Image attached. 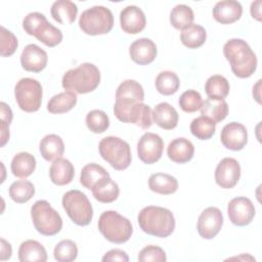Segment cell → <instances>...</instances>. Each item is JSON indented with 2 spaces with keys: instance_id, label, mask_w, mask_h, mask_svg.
<instances>
[{
  "instance_id": "816d5d0a",
  "label": "cell",
  "mask_w": 262,
  "mask_h": 262,
  "mask_svg": "<svg viewBox=\"0 0 262 262\" xmlns=\"http://www.w3.org/2000/svg\"><path fill=\"white\" fill-rule=\"evenodd\" d=\"M232 259H237V260H250V261H255V258H253L252 256H250V255H248V254H243L242 256H239V257H233V258H230V260H232Z\"/></svg>"
},
{
  "instance_id": "44dd1931",
  "label": "cell",
  "mask_w": 262,
  "mask_h": 262,
  "mask_svg": "<svg viewBox=\"0 0 262 262\" xmlns=\"http://www.w3.org/2000/svg\"><path fill=\"white\" fill-rule=\"evenodd\" d=\"M243 6L235 0H223L215 4L213 8V17L220 24H232L241 18Z\"/></svg>"
},
{
  "instance_id": "bcb514c9",
  "label": "cell",
  "mask_w": 262,
  "mask_h": 262,
  "mask_svg": "<svg viewBox=\"0 0 262 262\" xmlns=\"http://www.w3.org/2000/svg\"><path fill=\"white\" fill-rule=\"evenodd\" d=\"M0 110H1V112H0V114H1V121L5 122V123H7L9 125L11 123L12 117H13L11 108L9 107L8 104H6L5 102L2 101V102H0Z\"/></svg>"
},
{
  "instance_id": "603a6c76",
  "label": "cell",
  "mask_w": 262,
  "mask_h": 262,
  "mask_svg": "<svg viewBox=\"0 0 262 262\" xmlns=\"http://www.w3.org/2000/svg\"><path fill=\"white\" fill-rule=\"evenodd\" d=\"M152 121L162 129H174L179 120L177 111L168 102H161L157 104L151 113Z\"/></svg>"
},
{
  "instance_id": "e575fe53",
  "label": "cell",
  "mask_w": 262,
  "mask_h": 262,
  "mask_svg": "<svg viewBox=\"0 0 262 262\" xmlns=\"http://www.w3.org/2000/svg\"><path fill=\"white\" fill-rule=\"evenodd\" d=\"M229 82L221 75H213L206 81L205 91L211 99H224L229 93Z\"/></svg>"
},
{
  "instance_id": "2e32d148",
  "label": "cell",
  "mask_w": 262,
  "mask_h": 262,
  "mask_svg": "<svg viewBox=\"0 0 262 262\" xmlns=\"http://www.w3.org/2000/svg\"><path fill=\"white\" fill-rule=\"evenodd\" d=\"M220 140L227 149L237 151L246 146L248 142V131L243 124L231 122L222 128Z\"/></svg>"
},
{
  "instance_id": "4fadbf2b",
  "label": "cell",
  "mask_w": 262,
  "mask_h": 262,
  "mask_svg": "<svg viewBox=\"0 0 262 262\" xmlns=\"http://www.w3.org/2000/svg\"><path fill=\"white\" fill-rule=\"evenodd\" d=\"M227 214L232 224L246 226L249 225L255 217V207L250 199L237 196L228 203Z\"/></svg>"
},
{
  "instance_id": "5b68a950",
  "label": "cell",
  "mask_w": 262,
  "mask_h": 262,
  "mask_svg": "<svg viewBox=\"0 0 262 262\" xmlns=\"http://www.w3.org/2000/svg\"><path fill=\"white\" fill-rule=\"evenodd\" d=\"M23 28L30 36H35L40 42L48 47L58 45L62 40V33L51 25L46 16L40 12H31L25 16Z\"/></svg>"
},
{
  "instance_id": "d590c367",
  "label": "cell",
  "mask_w": 262,
  "mask_h": 262,
  "mask_svg": "<svg viewBox=\"0 0 262 262\" xmlns=\"http://www.w3.org/2000/svg\"><path fill=\"white\" fill-rule=\"evenodd\" d=\"M8 192L13 202L24 204L29 202L35 194V186L29 180H18L9 186Z\"/></svg>"
},
{
  "instance_id": "f6af8a7d",
  "label": "cell",
  "mask_w": 262,
  "mask_h": 262,
  "mask_svg": "<svg viewBox=\"0 0 262 262\" xmlns=\"http://www.w3.org/2000/svg\"><path fill=\"white\" fill-rule=\"evenodd\" d=\"M102 261L103 262H107V261H121V262H128L129 261V257L126 254L125 251L120 250V249H113L111 251H108L107 253L104 254V256L102 257Z\"/></svg>"
},
{
  "instance_id": "9c48e42d",
  "label": "cell",
  "mask_w": 262,
  "mask_h": 262,
  "mask_svg": "<svg viewBox=\"0 0 262 262\" xmlns=\"http://www.w3.org/2000/svg\"><path fill=\"white\" fill-rule=\"evenodd\" d=\"M62 207L71 220L79 225H88L93 217V209L87 195L78 189L67 191L62 196Z\"/></svg>"
},
{
  "instance_id": "d4e9b609",
  "label": "cell",
  "mask_w": 262,
  "mask_h": 262,
  "mask_svg": "<svg viewBox=\"0 0 262 262\" xmlns=\"http://www.w3.org/2000/svg\"><path fill=\"white\" fill-rule=\"evenodd\" d=\"M39 149L44 160L54 162L63 155L64 144L60 136L56 134H48L41 139Z\"/></svg>"
},
{
  "instance_id": "30bf717a",
  "label": "cell",
  "mask_w": 262,
  "mask_h": 262,
  "mask_svg": "<svg viewBox=\"0 0 262 262\" xmlns=\"http://www.w3.org/2000/svg\"><path fill=\"white\" fill-rule=\"evenodd\" d=\"M14 96L21 111L27 113L37 112L42 103V86L36 79L23 78L14 87Z\"/></svg>"
},
{
  "instance_id": "d6a6232c",
  "label": "cell",
  "mask_w": 262,
  "mask_h": 262,
  "mask_svg": "<svg viewBox=\"0 0 262 262\" xmlns=\"http://www.w3.org/2000/svg\"><path fill=\"white\" fill-rule=\"evenodd\" d=\"M207 33L205 28L196 24H191L190 26L181 30L180 33V40L182 44L190 49L201 47L205 43Z\"/></svg>"
},
{
  "instance_id": "cb8c5ba5",
  "label": "cell",
  "mask_w": 262,
  "mask_h": 262,
  "mask_svg": "<svg viewBox=\"0 0 262 262\" xmlns=\"http://www.w3.org/2000/svg\"><path fill=\"white\" fill-rule=\"evenodd\" d=\"M74 176L75 168L73 164L63 158L55 160L49 169L50 180L56 185H66L71 183Z\"/></svg>"
},
{
  "instance_id": "74e56055",
  "label": "cell",
  "mask_w": 262,
  "mask_h": 262,
  "mask_svg": "<svg viewBox=\"0 0 262 262\" xmlns=\"http://www.w3.org/2000/svg\"><path fill=\"white\" fill-rule=\"evenodd\" d=\"M194 19L192 9L185 4L176 5L170 12V23L177 30H183L190 26Z\"/></svg>"
},
{
  "instance_id": "ab89813d",
  "label": "cell",
  "mask_w": 262,
  "mask_h": 262,
  "mask_svg": "<svg viewBox=\"0 0 262 262\" xmlns=\"http://www.w3.org/2000/svg\"><path fill=\"white\" fill-rule=\"evenodd\" d=\"M53 256L58 262H72L78 256V247L71 239H62L54 247Z\"/></svg>"
},
{
  "instance_id": "8d00e7d4",
  "label": "cell",
  "mask_w": 262,
  "mask_h": 262,
  "mask_svg": "<svg viewBox=\"0 0 262 262\" xmlns=\"http://www.w3.org/2000/svg\"><path fill=\"white\" fill-rule=\"evenodd\" d=\"M155 84L159 93L163 95H172L177 92L180 81L174 72L164 71L157 76Z\"/></svg>"
},
{
  "instance_id": "52a82bcc",
  "label": "cell",
  "mask_w": 262,
  "mask_h": 262,
  "mask_svg": "<svg viewBox=\"0 0 262 262\" xmlns=\"http://www.w3.org/2000/svg\"><path fill=\"white\" fill-rule=\"evenodd\" d=\"M31 217L36 230L43 235H55L62 228L60 215L45 200H39L32 206Z\"/></svg>"
},
{
  "instance_id": "8fae6325",
  "label": "cell",
  "mask_w": 262,
  "mask_h": 262,
  "mask_svg": "<svg viewBox=\"0 0 262 262\" xmlns=\"http://www.w3.org/2000/svg\"><path fill=\"white\" fill-rule=\"evenodd\" d=\"M144 100L142 86L135 80L123 81L116 90V102L114 105L115 116L128 110L132 105Z\"/></svg>"
},
{
  "instance_id": "f1b7e54d",
  "label": "cell",
  "mask_w": 262,
  "mask_h": 262,
  "mask_svg": "<svg viewBox=\"0 0 262 262\" xmlns=\"http://www.w3.org/2000/svg\"><path fill=\"white\" fill-rule=\"evenodd\" d=\"M11 172L18 178H27L33 174L36 169V159L33 155L21 151L16 154L10 164Z\"/></svg>"
},
{
  "instance_id": "b9f144b4",
  "label": "cell",
  "mask_w": 262,
  "mask_h": 262,
  "mask_svg": "<svg viewBox=\"0 0 262 262\" xmlns=\"http://www.w3.org/2000/svg\"><path fill=\"white\" fill-rule=\"evenodd\" d=\"M178 103L183 112L194 113L201 108L203 104V99L201 94L196 90L189 89L180 95Z\"/></svg>"
},
{
  "instance_id": "c3c4849f",
  "label": "cell",
  "mask_w": 262,
  "mask_h": 262,
  "mask_svg": "<svg viewBox=\"0 0 262 262\" xmlns=\"http://www.w3.org/2000/svg\"><path fill=\"white\" fill-rule=\"evenodd\" d=\"M261 1L260 0H257V1H254L252 2L251 4V8H250V11H251V15L253 18H256L257 20H261Z\"/></svg>"
},
{
  "instance_id": "d6986e66",
  "label": "cell",
  "mask_w": 262,
  "mask_h": 262,
  "mask_svg": "<svg viewBox=\"0 0 262 262\" xmlns=\"http://www.w3.org/2000/svg\"><path fill=\"white\" fill-rule=\"evenodd\" d=\"M48 56L45 50L36 44H29L20 54V64L24 70L39 73L47 66Z\"/></svg>"
},
{
  "instance_id": "9a60e30c",
  "label": "cell",
  "mask_w": 262,
  "mask_h": 262,
  "mask_svg": "<svg viewBox=\"0 0 262 262\" xmlns=\"http://www.w3.org/2000/svg\"><path fill=\"white\" fill-rule=\"evenodd\" d=\"M241 177V166L233 158L222 159L215 170V181L222 188L234 187Z\"/></svg>"
},
{
  "instance_id": "ba28073f",
  "label": "cell",
  "mask_w": 262,
  "mask_h": 262,
  "mask_svg": "<svg viewBox=\"0 0 262 262\" xmlns=\"http://www.w3.org/2000/svg\"><path fill=\"white\" fill-rule=\"evenodd\" d=\"M80 29L87 35H104L112 31L114 27V15L104 6H93L84 10L79 18Z\"/></svg>"
},
{
  "instance_id": "f35d334b",
  "label": "cell",
  "mask_w": 262,
  "mask_h": 262,
  "mask_svg": "<svg viewBox=\"0 0 262 262\" xmlns=\"http://www.w3.org/2000/svg\"><path fill=\"white\" fill-rule=\"evenodd\" d=\"M189 128L191 134L198 139L207 140L214 135L216 130V124L212 120L201 116L192 120Z\"/></svg>"
},
{
  "instance_id": "ac0fdd59",
  "label": "cell",
  "mask_w": 262,
  "mask_h": 262,
  "mask_svg": "<svg viewBox=\"0 0 262 262\" xmlns=\"http://www.w3.org/2000/svg\"><path fill=\"white\" fill-rule=\"evenodd\" d=\"M120 25L125 33L132 35L138 34L145 28V14L136 5L126 6L120 12Z\"/></svg>"
},
{
  "instance_id": "484cf974",
  "label": "cell",
  "mask_w": 262,
  "mask_h": 262,
  "mask_svg": "<svg viewBox=\"0 0 262 262\" xmlns=\"http://www.w3.org/2000/svg\"><path fill=\"white\" fill-rule=\"evenodd\" d=\"M50 13L55 21L61 25H70L77 17L78 7L70 0H57L51 5Z\"/></svg>"
},
{
  "instance_id": "7dc6e473",
  "label": "cell",
  "mask_w": 262,
  "mask_h": 262,
  "mask_svg": "<svg viewBox=\"0 0 262 262\" xmlns=\"http://www.w3.org/2000/svg\"><path fill=\"white\" fill-rule=\"evenodd\" d=\"M12 254V248L11 245L6 242L4 238H1V261L8 260L11 257Z\"/></svg>"
},
{
  "instance_id": "8992f818",
  "label": "cell",
  "mask_w": 262,
  "mask_h": 262,
  "mask_svg": "<svg viewBox=\"0 0 262 262\" xmlns=\"http://www.w3.org/2000/svg\"><path fill=\"white\" fill-rule=\"evenodd\" d=\"M98 149L101 158L115 170L123 171L131 164L130 145L119 137L106 136L102 138L98 144Z\"/></svg>"
},
{
  "instance_id": "e0dca14e",
  "label": "cell",
  "mask_w": 262,
  "mask_h": 262,
  "mask_svg": "<svg viewBox=\"0 0 262 262\" xmlns=\"http://www.w3.org/2000/svg\"><path fill=\"white\" fill-rule=\"evenodd\" d=\"M151 108L143 102H138L128 110L116 115V118L123 123H132L141 129H148L152 124Z\"/></svg>"
},
{
  "instance_id": "6da1fadb",
  "label": "cell",
  "mask_w": 262,
  "mask_h": 262,
  "mask_svg": "<svg viewBox=\"0 0 262 262\" xmlns=\"http://www.w3.org/2000/svg\"><path fill=\"white\" fill-rule=\"evenodd\" d=\"M223 54L229 61L232 73L238 78L251 77L257 69V56L243 39L233 38L223 46Z\"/></svg>"
},
{
  "instance_id": "7402d4cb",
  "label": "cell",
  "mask_w": 262,
  "mask_h": 262,
  "mask_svg": "<svg viewBox=\"0 0 262 262\" xmlns=\"http://www.w3.org/2000/svg\"><path fill=\"white\" fill-rule=\"evenodd\" d=\"M167 155L172 162L184 164L193 158L194 146L190 140L184 137H178L169 143L167 147Z\"/></svg>"
},
{
  "instance_id": "f546056e",
  "label": "cell",
  "mask_w": 262,
  "mask_h": 262,
  "mask_svg": "<svg viewBox=\"0 0 262 262\" xmlns=\"http://www.w3.org/2000/svg\"><path fill=\"white\" fill-rule=\"evenodd\" d=\"M148 187L151 191L160 194H172L178 189V181L172 175L155 173L148 178Z\"/></svg>"
},
{
  "instance_id": "4dcf8cb0",
  "label": "cell",
  "mask_w": 262,
  "mask_h": 262,
  "mask_svg": "<svg viewBox=\"0 0 262 262\" xmlns=\"http://www.w3.org/2000/svg\"><path fill=\"white\" fill-rule=\"evenodd\" d=\"M201 115L212 120L215 124L223 121L228 115V104L224 99L208 98L203 101Z\"/></svg>"
},
{
  "instance_id": "277c9868",
  "label": "cell",
  "mask_w": 262,
  "mask_h": 262,
  "mask_svg": "<svg viewBox=\"0 0 262 262\" xmlns=\"http://www.w3.org/2000/svg\"><path fill=\"white\" fill-rule=\"evenodd\" d=\"M97 226L104 238L114 244L128 242L133 233L130 220L116 211H104L101 213Z\"/></svg>"
},
{
  "instance_id": "83f0119b",
  "label": "cell",
  "mask_w": 262,
  "mask_h": 262,
  "mask_svg": "<svg viewBox=\"0 0 262 262\" xmlns=\"http://www.w3.org/2000/svg\"><path fill=\"white\" fill-rule=\"evenodd\" d=\"M18 260L20 262H45L47 253L43 245L35 239H28L20 244L18 249Z\"/></svg>"
},
{
  "instance_id": "7a4b0ae2",
  "label": "cell",
  "mask_w": 262,
  "mask_h": 262,
  "mask_svg": "<svg viewBox=\"0 0 262 262\" xmlns=\"http://www.w3.org/2000/svg\"><path fill=\"white\" fill-rule=\"evenodd\" d=\"M137 221L143 232L157 237H167L175 229L173 213L163 207H144L138 213Z\"/></svg>"
},
{
  "instance_id": "1f68e13d",
  "label": "cell",
  "mask_w": 262,
  "mask_h": 262,
  "mask_svg": "<svg viewBox=\"0 0 262 262\" xmlns=\"http://www.w3.org/2000/svg\"><path fill=\"white\" fill-rule=\"evenodd\" d=\"M77 94L72 91H63L52 96L47 103V111L51 114H63L77 103Z\"/></svg>"
},
{
  "instance_id": "ffe728a7",
  "label": "cell",
  "mask_w": 262,
  "mask_h": 262,
  "mask_svg": "<svg viewBox=\"0 0 262 262\" xmlns=\"http://www.w3.org/2000/svg\"><path fill=\"white\" fill-rule=\"evenodd\" d=\"M157 52L155 42L148 38L137 39L129 47L131 59L140 66L152 62L157 56Z\"/></svg>"
},
{
  "instance_id": "7bdbcfd3",
  "label": "cell",
  "mask_w": 262,
  "mask_h": 262,
  "mask_svg": "<svg viewBox=\"0 0 262 262\" xmlns=\"http://www.w3.org/2000/svg\"><path fill=\"white\" fill-rule=\"evenodd\" d=\"M166 260L167 257L165 251L162 248L154 245L144 247L138 254V261L140 262H165Z\"/></svg>"
},
{
  "instance_id": "4316f807",
  "label": "cell",
  "mask_w": 262,
  "mask_h": 262,
  "mask_svg": "<svg viewBox=\"0 0 262 262\" xmlns=\"http://www.w3.org/2000/svg\"><path fill=\"white\" fill-rule=\"evenodd\" d=\"M94 199L100 203L108 204L115 202L120 193V188L117 182L112 180L111 177L103 178L97 182L91 189Z\"/></svg>"
},
{
  "instance_id": "681fc988",
  "label": "cell",
  "mask_w": 262,
  "mask_h": 262,
  "mask_svg": "<svg viewBox=\"0 0 262 262\" xmlns=\"http://www.w3.org/2000/svg\"><path fill=\"white\" fill-rule=\"evenodd\" d=\"M9 125L3 121H1V146L5 145L9 140Z\"/></svg>"
},
{
  "instance_id": "7c38bea8",
  "label": "cell",
  "mask_w": 262,
  "mask_h": 262,
  "mask_svg": "<svg viewBox=\"0 0 262 262\" xmlns=\"http://www.w3.org/2000/svg\"><path fill=\"white\" fill-rule=\"evenodd\" d=\"M164 150L163 139L155 133H144L137 143V155L141 162L150 165L158 162Z\"/></svg>"
},
{
  "instance_id": "ee69618b",
  "label": "cell",
  "mask_w": 262,
  "mask_h": 262,
  "mask_svg": "<svg viewBox=\"0 0 262 262\" xmlns=\"http://www.w3.org/2000/svg\"><path fill=\"white\" fill-rule=\"evenodd\" d=\"M17 39L16 37L4 27H1V55L10 56L12 55L17 48Z\"/></svg>"
},
{
  "instance_id": "3957f363",
  "label": "cell",
  "mask_w": 262,
  "mask_h": 262,
  "mask_svg": "<svg viewBox=\"0 0 262 262\" xmlns=\"http://www.w3.org/2000/svg\"><path fill=\"white\" fill-rule=\"evenodd\" d=\"M100 83V72L98 68L90 62L81 63L75 69L69 70L62 77V87L67 91L76 94L92 92Z\"/></svg>"
},
{
  "instance_id": "5bb4252c",
  "label": "cell",
  "mask_w": 262,
  "mask_h": 262,
  "mask_svg": "<svg viewBox=\"0 0 262 262\" xmlns=\"http://www.w3.org/2000/svg\"><path fill=\"white\" fill-rule=\"evenodd\" d=\"M223 225V215L216 207L206 208L198 220V232L205 239L215 237Z\"/></svg>"
},
{
  "instance_id": "f907efd6",
  "label": "cell",
  "mask_w": 262,
  "mask_h": 262,
  "mask_svg": "<svg viewBox=\"0 0 262 262\" xmlns=\"http://www.w3.org/2000/svg\"><path fill=\"white\" fill-rule=\"evenodd\" d=\"M260 84H261V80H259L258 82H257V84L253 87V95H254V97H255V99L260 103Z\"/></svg>"
},
{
  "instance_id": "60d3db41",
  "label": "cell",
  "mask_w": 262,
  "mask_h": 262,
  "mask_svg": "<svg viewBox=\"0 0 262 262\" xmlns=\"http://www.w3.org/2000/svg\"><path fill=\"white\" fill-rule=\"evenodd\" d=\"M86 126L93 133H103L110 127V119L103 111L93 110L86 116Z\"/></svg>"
},
{
  "instance_id": "836d02e7",
  "label": "cell",
  "mask_w": 262,
  "mask_h": 262,
  "mask_svg": "<svg viewBox=\"0 0 262 262\" xmlns=\"http://www.w3.org/2000/svg\"><path fill=\"white\" fill-rule=\"evenodd\" d=\"M106 177H110V174L103 167L95 163H90L82 168L80 182L84 187L91 190L97 182Z\"/></svg>"
}]
</instances>
